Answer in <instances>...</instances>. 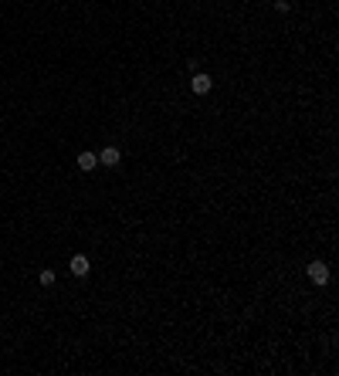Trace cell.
Instances as JSON below:
<instances>
[{"instance_id":"277c9868","label":"cell","mask_w":339,"mask_h":376,"mask_svg":"<svg viewBox=\"0 0 339 376\" xmlns=\"http://www.w3.org/2000/svg\"><path fill=\"white\" fill-rule=\"evenodd\" d=\"M210 85H214V81H210V75H203V72H197V75L190 78V88H194V95H207V92H210Z\"/></svg>"},{"instance_id":"8992f818","label":"cell","mask_w":339,"mask_h":376,"mask_svg":"<svg viewBox=\"0 0 339 376\" xmlns=\"http://www.w3.org/2000/svg\"><path fill=\"white\" fill-rule=\"evenodd\" d=\"M38 282H41L44 288H51V285H55V271H51V268H44V271L38 275Z\"/></svg>"},{"instance_id":"6da1fadb","label":"cell","mask_w":339,"mask_h":376,"mask_svg":"<svg viewBox=\"0 0 339 376\" xmlns=\"http://www.w3.org/2000/svg\"><path fill=\"white\" fill-rule=\"evenodd\" d=\"M305 275H309L312 285H326V282H329V264H326V261H309Z\"/></svg>"},{"instance_id":"5b68a950","label":"cell","mask_w":339,"mask_h":376,"mask_svg":"<svg viewBox=\"0 0 339 376\" xmlns=\"http://www.w3.org/2000/svg\"><path fill=\"white\" fill-rule=\"evenodd\" d=\"M99 163L112 169V166H119V163H122V152L116 150V146H105V150H102V156H99Z\"/></svg>"},{"instance_id":"7a4b0ae2","label":"cell","mask_w":339,"mask_h":376,"mask_svg":"<svg viewBox=\"0 0 339 376\" xmlns=\"http://www.w3.org/2000/svg\"><path fill=\"white\" fill-rule=\"evenodd\" d=\"M75 166L81 169V173H92L95 166H99V152H92V150H85V152H78V159H75Z\"/></svg>"},{"instance_id":"3957f363","label":"cell","mask_w":339,"mask_h":376,"mask_svg":"<svg viewBox=\"0 0 339 376\" xmlns=\"http://www.w3.org/2000/svg\"><path fill=\"white\" fill-rule=\"evenodd\" d=\"M68 268H71V275H75V278H85L92 264H88V258H85V254H71V261H68Z\"/></svg>"},{"instance_id":"52a82bcc","label":"cell","mask_w":339,"mask_h":376,"mask_svg":"<svg viewBox=\"0 0 339 376\" xmlns=\"http://www.w3.org/2000/svg\"><path fill=\"white\" fill-rule=\"evenodd\" d=\"M275 10H281V14H288V10H292V3H288V0H275Z\"/></svg>"}]
</instances>
